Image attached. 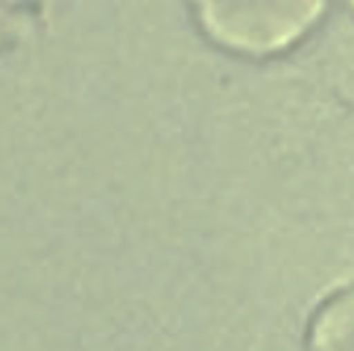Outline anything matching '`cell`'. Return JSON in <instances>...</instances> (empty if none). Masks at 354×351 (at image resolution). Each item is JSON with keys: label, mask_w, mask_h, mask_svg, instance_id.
<instances>
[{"label": "cell", "mask_w": 354, "mask_h": 351, "mask_svg": "<svg viewBox=\"0 0 354 351\" xmlns=\"http://www.w3.org/2000/svg\"><path fill=\"white\" fill-rule=\"evenodd\" d=\"M194 18L217 47L249 59L293 50L319 27L328 0H191Z\"/></svg>", "instance_id": "1"}, {"label": "cell", "mask_w": 354, "mask_h": 351, "mask_svg": "<svg viewBox=\"0 0 354 351\" xmlns=\"http://www.w3.org/2000/svg\"><path fill=\"white\" fill-rule=\"evenodd\" d=\"M305 351H354V281L331 287L313 305Z\"/></svg>", "instance_id": "2"}, {"label": "cell", "mask_w": 354, "mask_h": 351, "mask_svg": "<svg viewBox=\"0 0 354 351\" xmlns=\"http://www.w3.org/2000/svg\"><path fill=\"white\" fill-rule=\"evenodd\" d=\"M351 6H354V0H351Z\"/></svg>", "instance_id": "3"}]
</instances>
